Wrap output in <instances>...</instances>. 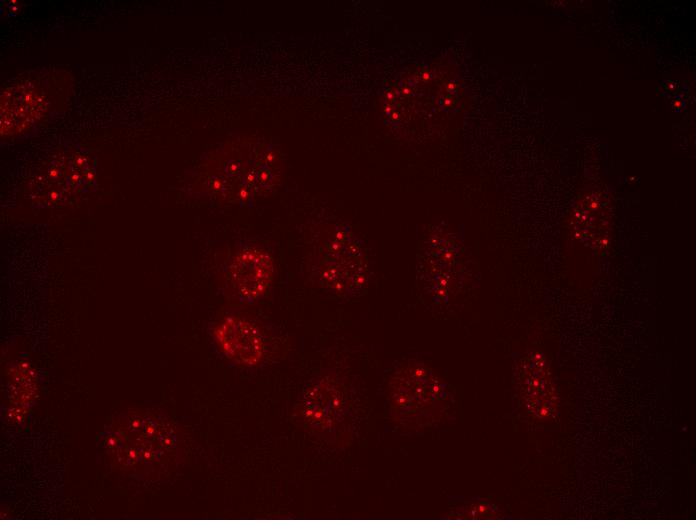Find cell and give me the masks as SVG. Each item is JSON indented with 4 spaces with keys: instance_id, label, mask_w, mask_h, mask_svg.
Returning a JSON list of instances; mask_svg holds the SVG:
<instances>
[{
    "instance_id": "obj_1",
    "label": "cell",
    "mask_w": 696,
    "mask_h": 520,
    "mask_svg": "<svg viewBox=\"0 0 696 520\" xmlns=\"http://www.w3.org/2000/svg\"><path fill=\"white\" fill-rule=\"evenodd\" d=\"M311 262L312 276L336 293L360 290L367 277L363 245L352 234L338 231L317 244Z\"/></svg>"
},
{
    "instance_id": "obj_2",
    "label": "cell",
    "mask_w": 696,
    "mask_h": 520,
    "mask_svg": "<svg viewBox=\"0 0 696 520\" xmlns=\"http://www.w3.org/2000/svg\"><path fill=\"white\" fill-rule=\"evenodd\" d=\"M273 276V258L263 245L233 244L222 267L224 293L238 302H254L267 292Z\"/></svg>"
},
{
    "instance_id": "obj_3",
    "label": "cell",
    "mask_w": 696,
    "mask_h": 520,
    "mask_svg": "<svg viewBox=\"0 0 696 520\" xmlns=\"http://www.w3.org/2000/svg\"><path fill=\"white\" fill-rule=\"evenodd\" d=\"M93 172L90 159L84 155H57L35 175L31 186L33 197L45 205L64 204L88 188Z\"/></svg>"
},
{
    "instance_id": "obj_4",
    "label": "cell",
    "mask_w": 696,
    "mask_h": 520,
    "mask_svg": "<svg viewBox=\"0 0 696 520\" xmlns=\"http://www.w3.org/2000/svg\"><path fill=\"white\" fill-rule=\"evenodd\" d=\"M50 103L47 88L36 78L19 81L1 95V133L13 135L32 125Z\"/></svg>"
},
{
    "instance_id": "obj_5",
    "label": "cell",
    "mask_w": 696,
    "mask_h": 520,
    "mask_svg": "<svg viewBox=\"0 0 696 520\" xmlns=\"http://www.w3.org/2000/svg\"><path fill=\"white\" fill-rule=\"evenodd\" d=\"M218 348L238 365L257 364L264 354V339L257 325L239 316L221 320L213 331Z\"/></svg>"
},
{
    "instance_id": "obj_6",
    "label": "cell",
    "mask_w": 696,
    "mask_h": 520,
    "mask_svg": "<svg viewBox=\"0 0 696 520\" xmlns=\"http://www.w3.org/2000/svg\"><path fill=\"white\" fill-rule=\"evenodd\" d=\"M522 384L531 412L548 419L556 412L557 396L546 365L540 356H532L523 366Z\"/></svg>"
}]
</instances>
